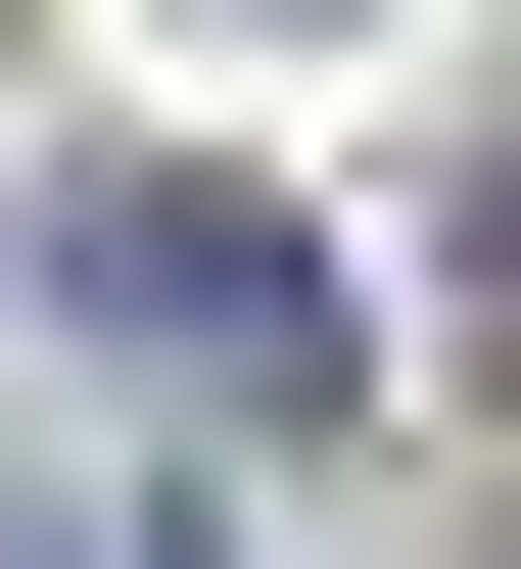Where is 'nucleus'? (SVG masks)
<instances>
[{
    "mask_svg": "<svg viewBox=\"0 0 521 569\" xmlns=\"http://www.w3.org/2000/svg\"><path fill=\"white\" fill-rule=\"evenodd\" d=\"M48 332H142L190 427H380V284L284 238V190H190V142H96V190H48Z\"/></svg>",
    "mask_w": 521,
    "mask_h": 569,
    "instance_id": "nucleus-1",
    "label": "nucleus"
},
{
    "mask_svg": "<svg viewBox=\"0 0 521 569\" xmlns=\"http://www.w3.org/2000/svg\"><path fill=\"white\" fill-rule=\"evenodd\" d=\"M238 48H380V0H238Z\"/></svg>",
    "mask_w": 521,
    "mask_h": 569,
    "instance_id": "nucleus-2",
    "label": "nucleus"
}]
</instances>
